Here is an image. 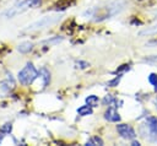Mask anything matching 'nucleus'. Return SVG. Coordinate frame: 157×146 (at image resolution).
<instances>
[{
  "label": "nucleus",
  "mask_w": 157,
  "mask_h": 146,
  "mask_svg": "<svg viewBox=\"0 0 157 146\" xmlns=\"http://www.w3.org/2000/svg\"><path fill=\"white\" fill-rule=\"evenodd\" d=\"M124 6H125V2H123V1H114V2L109 4L107 7H104L102 10H98V11L96 10L94 15H93V17H94L93 20L96 22H101L103 20H107V18L119 13L124 9Z\"/></svg>",
  "instance_id": "1"
},
{
  "label": "nucleus",
  "mask_w": 157,
  "mask_h": 146,
  "mask_svg": "<svg viewBox=\"0 0 157 146\" xmlns=\"http://www.w3.org/2000/svg\"><path fill=\"white\" fill-rule=\"evenodd\" d=\"M60 18H61V15H59V13L43 16V17H40L39 20H37V21L32 22L31 25H28V26L25 28V31H38V29L49 27V26H52V25H55Z\"/></svg>",
  "instance_id": "2"
},
{
  "label": "nucleus",
  "mask_w": 157,
  "mask_h": 146,
  "mask_svg": "<svg viewBox=\"0 0 157 146\" xmlns=\"http://www.w3.org/2000/svg\"><path fill=\"white\" fill-rule=\"evenodd\" d=\"M39 76V72L34 69L33 64L32 63H27L22 70H20L18 75H17V79L20 81V83L27 86L29 83H32L37 77Z\"/></svg>",
  "instance_id": "3"
},
{
  "label": "nucleus",
  "mask_w": 157,
  "mask_h": 146,
  "mask_svg": "<svg viewBox=\"0 0 157 146\" xmlns=\"http://www.w3.org/2000/svg\"><path fill=\"white\" fill-rule=\"evenodd\" d=\"M29 7H31V6H29L28 0H23V1H21V2H17L16 5H13L12 7H10V9L4 13V17H6V18H12V17H15V16H17V15L25 12V11H26L27 9H29Z\"/></svg>",
  "instance_id": "4"
},
{
  "label": "nucleus",
  "mask_w": 157,
  "mask_h": 146,
  "mask_svg": "<svg viewBox=\"0 0 157 146\" xmlns=\"http://www.w3.org/2000/svg\"><path fill=\"white\" fill-rule=\"evenodd\" d=\"M117 131L119 133V135L126 140H132L136 137V133L132 129L131 125L129 124H118L117 125Z\"/></svg>",
  "instance_id": "5"
},
{
  "label": "nucleus",
  "mask_w": 157,
  "mask_h": 146,
  "mask_svg": "<svg viewBox=\"0 0 157 146\" xmlns=\"http://www.w3.org/2000/svg\"><path fill=\"white\" fill-rule=\"evenodd\" d=\"M104 119L108 120V121H110V123H118V121H120V115H119V113L114 108L109 107L104 112Z\"/></svg>",
  "instance_id": "6"
},
{
  "label": "nucleus",
  "mask_w": 157,
  "mask_h": 146,
  "mask_svg": "<svg viewBox=\"0 0 157 146\" xmlns=\"http://www.w3.org/2000/svg\"><path fill=\"white\" fill-rule=\"evenodd\" d=\"M147 126L152 135L157 136V118L156 117H148L147 118Z\"/></svg>",
  "instance_id": "7"
},
{
  "label": "nucleus",
  "mask_w": 157,
  "mask_h": 146,
  "mask_svg": "<svg viewBox=\"0 0 157 146\" xmlns=\"http://www.w3.org/2000/svg\"><path fill=\"white\" fill-rule=\"evenodd\" d=\"M32 48H33V44H32L31 42H23V43H21V44L17 47V50H18L20 53H22V54H26V53H28L29 50H32Z\"/></svg>",
  "instance_id": "8"
},
{
  "label": "nucleus",
  "mask_w": 157,
  "mask_h": 146,
  "mask_svg": "<svg viewBox=\"0 0 157 146\" xmlns=\"http://www.w3.org/2000/svg\"><path fill=\"white\" fill-rule=\"evenodd\" d=\"M77 113L78 115L81 117H86V115H91L92 114V107L86 104V106H81L78 109H77Z\"/></svg>",
  "instance_id": "9"
},
{
  "label": "nucleus",
  "mask_w": 157,
  "mask_h": 146,
  "mask_svg": "<svg viewBox=\"0 0 157 146\" xmlns=\"http://www.w3.org/2000/svg\"><path fill=\"white\" fill-rule=\"evenodd\" d=\"M39 74H40V76H42V79H43V86L45 87V86L49 83V81H50V72H49L45 67H43Z\"/></svg>",
  "instance_id": "10"
},
{
  "label": "nucleus",
  "mask_w": 157,
  "mask_h": 146,
  "mask_svg": "<svg viewBox=\"0 0 157 146\" xmlns=\"http://www.w3.org/2000/svg\"><path fill=\"white\" fill-rule=\"evenodd\" d=\"M86 103H87L88 106H91L92 108H93V107H97L98 103H99V98H98L96 94H91V96H88V97L86 98Z\"/></svg>",
  "instance_id": "11"
},
{
  "label": "nucleus",
  "mask_w": 157,
  "mask_h": 146,
  "mask_svg": "<svg viewBox=\"0 0 157 146\" xmlns=\"http://www.w3.org/2000/svg\"><path fill=\"white\" fill-rule=\"evenodd\" d=\"M86 145H90V146H102L103 145V140L99 137V136H92L87 142Z\"/></svg>",
  "instance_id": "12"
},
{
  "label": "nucleus",
  "mask_w": 157,
  "mask_h": 146,
  "mask_svg": "<svg viewBox=\"0 0 157 146\" xmlns=\"http://www.w3.org/2000/svg\"><path fill=\"white\" fill-rule=\"evenodd\" d=\"M151 34H157V25L139 32V36H151Z\"/></svg>",
  "instance_id": "13"
},
{
  "label": "nucleus",
  "mask_w": 157,
  "mask_h": 146,
  "mask_svg": "<svg viewBox=\"0 0 157 146\" xmlns=\"http://www.w3.org/2000/svg\"><path fill=\"white\" fill-rule=\"evenodd\" d=\"M148 82L153 86V90L157 92V74L151 72V74L148 75Z\"/></svg>",
  "instance_id": "14"
},
{
  "label": "nucleus",
  "mask_w": 157,
  "mask_h": 146,
  "mask_svg": "<svg viewBox=\"0 0 157 146\" xmlns=\"http://www.w3.org/2000/svg\"><path fill=\"white\" fill-rule=\"evenodd\" d=\"M1 133H5V134H10L11 133V130H12V125H11V123H5L2 126H1Z\"/></svg>",
  "instance_id": "15"
},
{
  "label": "nucleus",
  "mask_w": 157,
  "mask_h": 146,
  "mask_svg": "<svg viewBox=\"0 0 157 146\" xmlns=\"http://www.w3.org/2000/svg\"><path fill=\"white\" fill-rule=\"evenodd\" d=\"M114 102H115V98H114L112 94H107V96L104 97V99H103V103H104L105 106H107V104L110 106V104L114 103Z\"/></svg>",
  "instance_id": "16"
},
{
  "label": "nucleus",
  "mask_w": 157,
  "mask_h": 146,
  "mask_svg": "<svg viewBox=\"0 0 157 146\" xmlns=\"http://www.w3.org/2000/svg\"><path fill=\"white\" fill-rule=\"evenodd\" d=\"M120 75H118L114 80H112V81H109L108 82V86H110V87H114V86H118V83H119V81H120Z\"/></svg>",
  "instance_id": "17"
},
{
  "label": "nucleus",
  "mask_w": 157,
  "mask_h": 146,
  "mask_svg": "<svg viewBox=\"0 0 157 146\" xmlns=\"http://www.w3.org/2000/svg\"><path fill=\"white\" fill-rule=\"evenodd\" d=\"M129 69H130V66H129L128 64H125V65H121L120 67H118V69H117L115 74H118V72H119V74H120V72H125V71H128Z\"/></svg>",
  "instance_id": "18"
},
{
  "label": "nucleus",
  "mask_w": 157,
  "mask_h": 146,
  "mask_svg": "<svg viewBox=\"0 0 157 146\" xmlns=\"http://www.w3.org/2000/svg\"><path fill=\"white\" fill-rule=\"evenodd\" d=\"M76 65H77V67H80V69H86V67H88V66H90V64H88L87 61H82V60L77 61V63H76Z\"/></svg>",
  "instance_id": "19"
},
{
  "label": "nucleus",
  "mask_w": 157,
  "mask_h": 146,
  "mask_svg": "<svg viewBox=\"0 0 157 146\" xmlns=\"http://www.w3.org/2000/svg\"><path fill=\"white\" fill-rule=\"evenodd\" d=\"M28 2H29L31 7H37L42 4V0H28Z\"/></svg>",
  "instance_id": "20"
},
{
  "label": "nucleus",
  "mask_w": 157,
  "mask_h": 146,
  "mask_svg": "<svg viewBox=\"0 0 157 146\" xmlns=\"http://www.w3.org/2000/svg\"><path fill=\"white\" fill-rule=\"evenodd\" d=\"M144 61H147V63H157V55H152V56H147L144 59Z\"/></svg>",
  "instance_id": "21"
},
{
  "label": "nucleus",
  "mask_w": 157,
  "mask_h": 146,
  "mask_svg": "<svg viewBox=\"0 0 157 146\" xmlns=\"http://www.w3.org/2000/svg\"><path fill=\"white\" fill-rule=\"evenodd\" d=\"M146 45H148V47H157V39H153V40L147 42Z\"/></svg>",
  "instance_id": "22"
},
{
  "label": "nucleus",
  "mask_w": 157,
  "mask_h": 146,
  "mask_svg": "<svg viewBox=\"0 0 157 146\" xmlns=\"http://www.w3.org/2000/svg\"><path fill=\"white\" fill-rule=\"evenodd\" d=\"M131 145H132V146H140V142H139V141H136V140H134V139H132V142H131Z\"/></svg>",
  "instance_id": "23"
},
{
  "label": "nucleus",
  "mask_w": 157,
  "mask_h": 146,
  "mask_svg": "<svg viewBox=\"0 0 157 146\" xmlns=\"http://www.w3.org/2000/svg\"><path fill=\"white\" fill-rule=\"evenodd\" d=\"M0 140H1V136H0Z\"/></svg>",
  "instance_id": "24"
}]
</instances>
